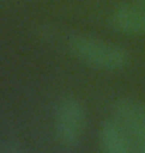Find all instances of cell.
<instances>
[{
  "label": "cell",
  "mask_w": 145,
  "mask_h": 153,
  "mask_svg": "<svg viewBox=\"0 0 145 153\" xmlns=\"http://www.w3.org/2000/svg\"><path fill=\"white\" fill-rule=\"evenodd\" d=\"M68 47L80 62L100 70L117 72L130 63V53L126 48L97 37L76 34L69 38Z\"/></svg>",
  "instance_id": "6da1fadb"
},
{
  "label": "cell",
  "mask_w": 145,
  "mask_h": 153,
  "mask_svg": "<svg viewBox=\"0 0 145 153\" xmlns=\"http://www.w3.org/2000/svg\"><path fill=\"white\" fill-rule=\"evenodd\" d=\"M87 124L84 104L75 96L62 97L54 112V129L62 148L75 149L83 138Z\"/></svg>",
  "instance_id": "7a4b0ae2"
},
{
  "label": "cell",
  "mask_w": 145,
  "mask_h": 153,
  "mask_svg": "<svg viewBox=\"0 0 145 153\" xmlns=\"http://www.w3.org/2000/svg\"><path fill=\"white\" fill-rule=\"evenodd\" d=\"M113 117L131 139L145 142V102L132 97H121L113 105Z\"/></svg>",
  "instance_id": "3957f363"
},
{
  "label": "cell",
  "mask_w": 145,
  "mask_h": 153,
  "mask_svg": "<svg viewBox=\"0 0 145 153\" xmlns=\"http://www.w3.org/2000/svg\"><path fill=\"white\" fill-rule=\"evenodd\" d=\"M111 27L127 35H145V4H123L113 10L110 16Z\"/></svg>",
  "instance_id": "277c9868"
},
{
  "label": "cell",
  "mask_w": 145,
  "mask_h": 153,
  "mask_svg": "<svg viewBox=\"0 0 145 153\" xmlns=\"http://www.w3.org/2000/svg\"><path fill=\"white\" fill-rule=\"evenodd\" d=\"M102 153H131V138L117 121H104L99 129Z\"/></svg>",
  "instance_id": "5b68a950"
},
{
  "label": "cell",
  "mask_w": 145,
  "mask_h": 153,
  "mask_svg": "<svg viewBox=\"0 0 145 153\" xmlns=\"http://www.w3.org/2000/svg\"><path fill=\"white\" fill-rule=\"evenodd\" d=\"M3 153H24V149L17 143H3Z\"/></svg>",
  "instance_id": "8992f818"
},
{
  "label": "cell",
  "mask_w": 145,
  "mask_h": 153,
  "mask_svg": "<svg viewBox=\"0 0 145 153\" xmlns=\"http://www.w3.org/2000/svg\"><path fill=\"white\" fill-rule=\"evenodd\" d=\"M140 153H145V142H142V143H141V150H140Z\"/></svg>",
  "instance_id": "52a82bcc"
},
{
  "label": "cell",
  "mask_w": 145,
  "mask_h": 153,
  "mask_svg": "<svg viewBox=\"0 0 145 153\" xmlns=\"http://www.w3.org/2000/svg\"><path fill=\"white\" fill-rule=\"evenodd\" d=\"M0 153H3V143H0Z\"/></svg>",
  "instance_id": "ba28073f"
},
{
  "label": "cell",
  "mask_w": 145,
  "mask_h": 153,
  "mask_svg": "<svg viewBox=\"0 0 145 153\" xmlns=\"http://www.w3.org/2000/svg\"><path fill=\"white\" fill-rule=\"evenodd\" d=\"M140 1H141V3H144V4H145V0H140Z\"/></svg>",
  "instance_id": "9c48e42d"
}]
</instances>
